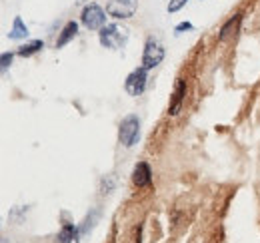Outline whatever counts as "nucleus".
I'll return each mask as SVG.
<instances>
[{"mask_svg":"<svg viewBox=\"0 0 260 243\" xmlns=\"http://www.w3.org/2000/svg\"><path fill=\"white\" fill-rule=\"evenodd\" d=\"M98 40L108 50H120L128 40V30L120 24H106L98 30Z\"/></svg>","mask_w":260,"mask_h":243,"instance_id":"obj_1","label":"nucleus"},{"mask_svg":"<svg viewBox=\"0 0 260 243\" xmlns=\"http://www.w3.org/2000/svg\"><path fill=\"white\" fill-rule=\"evenodd\" d=\"M140 138V120L138 116L128 114L124 116L120 126H118V142L124 146V148H132Z\"/></svg>","mask_w":260,"mask_h":243,"instance_id":"obj_2","label":"nucleus"},{"mask_svg":"<svg viewBox=\"0 0 260 243\" xmlns=\"http://www.w3.org/2000/svg\"><path fill=\"white\" fill-rule=\"evenodd\" d=\"M164 60V46L156 36H148L146 44H144V52H142V66L146 70H154L158 64Z\"/></svg>","mask_w":260,"mask_h":243,"instance_id":"obj_3","label":"nucleus"},{"mask_svg":"<svg viewBox=\"0 0 260 243\" xmlns=\"http://www.w3.org/2000/svg\"><path fill=\"white\" fill-rule=\"evenodd\" d=\"M80 22L88 28V30H100L102 26H106V12L98 6L96 2H90L82 8L80 14Z\"/></svg>","mask_w":260,"mask_h":243,"instance_id":"obj_4","label":"nucleus"},{"mask_svg":"<svg viewBox=\"0 0 260 243\" xmlns=\"http://www.w3.org/2000/svg\"><path fill=\"white\" fill-rule=\"evenodd\" d=\"M138 0H110L106 4V14L116 20H126L136 14Z\"/></svg>","mask_w":260,"mask_h":243,"instance_id":"obj_5","label":"nucleus"},{"mask_svg":"<svg viewBox=\"0 0 260 243\" xmlns=\"http://www.w3.org/2000/svg\"><path fill=\"white\" fill-rule=\"evenodd\" d=\"M146 82H148V70L144 66H140V68L132 70L128 74V78L124 82V88H126L130 96L136 98V96H140L142 92L146 90Z\"/></svg>","mask_w":260,"mask_h":243,"instance_id":"obj_6","label":"nucleus"},{"mask_svg":"<svg viewBox=\"0 0 260 243\" xmlns=\"http://www.w3.org/2000/svg\"><path fill=\"white\" fill-rule=\"evenodd\" d=\"M184 96H186V82L182 78L176 80V86L174 92L170 96V106H168V114L170 116H176L180 110H182V104H184Z\"/></svg>","mask_w":260,"mask_h":243,"instance_id":"obj_7","label":"nucleus"},{"mask_svg":"<svg viewBox=\"0 0 260 243\" xmlns=\"http://www.w3.org/2000/svg\"><path fill=\"white\" fill-rule=\"evenodd\" d=\"M132 183L136 187H148L152 185V170L146 161H138L132 170Z\"/></svg>","mask_w":260,"mask_h":243,"instance_id":"obj_8","label":"nucleus"},{"mask_svg":"<svg viewBox=\"0 0 260 243\" xmlns=\"http://www.w3.org/2000/svg\"><path fill=\"white\" fill-rule=\"evenodd\" d=\"M240 22H242V14H234L230 20H226L220 28V34H218V40L220 42H226L230 38H234L238 30H240Z\"/></svg>","mask_w":260,"mask_h":243,"instance_id":"obj_9","label":"nucleus"},{"mask_svg":"<svg viewBox=\"0 0 260 243\" xmlns=\"http://www.w3.org/2000/svg\"><path fill=\"white\" fill-rule=\"evenodd\" d=\"M76 34H78V22H76V20L66 22L64 28L60 30L58 38H56V48H62V46H66L70 40H74V38H76Z\"/></svg>","mask_w":260,"mask_h":243,"instance_id":"obj_10","label":"nucleus"},{"mask_svg":"<svg viewBox=\"0 0 260 243\" xmlns=\"http://www.w3.org/2000/svg\"><path fill=\"white\" fill-rule=\"evenodd\" d=\"M80 229L74 225V223H64L60 233H58V243H78V237H80Z\"/></svg>","mask_w":260,"mask_h":243,"instance_id":"obj_11","label":"nucleus"},{"mask_svg":"<svg viewBox=\"0 0 260 243\" xmlns=\"http://www.w3.org/2000/svg\"><path fill=\"white\" fill-rule=\"evenodd\" d=\"M8 38H10V40H24V38H28V28H26V24L22 22L20 16L14 18L12 28L8 32Z\"/></svg>","mask_w":260,"mask_h":243,"instance_id":"obj_12","label":"nucleus"},{"mask_svg":"<svg viewBox=\"0 0 260 243\" xmlns=\"http://www.w3.org/2000/svg\"><path fill=\"white\" fill-rule=\"evenodd\" d=\"M42 48H44V42H42V40H32V42H26L24 46H20L16 54L22 56V58H30L36 52H40Z\"/></svg>","mask_w":260,"mask_h":243,"instance_id":"obj_13","label":"nucleus"},{"mask_svg":"<svg viewBox=\"0 0 260 243\" xmlns=\"http://www.w3.org/2000/svg\"><path fill=\"white\" fill-rule=\"evenodd\" d=\"M96 219H98V212H92L86 219H84V225L80 227V233H82V235H86V233H88V229L94 225V221H96Z\"/></svg>","mask_w":260,"mask_h":243,"instance_id":"obj_14","label":"nucleus"},{"mask_svg":"<svg viewBox=\"0 0 260 243\" xmlns=\"http://www.w3.org/2000/svg\"><path fill=\"white\" fill-rule=\"evenodd\" d=\"M186 2H188V0H170V4H168V8H166V10H168L170 14H174V12H178L180 8H184V6H186Z\"/></svg>","mask_w":260,"mask_h":243,"instance_id":"obj_15","label":"nucleus"},{"mask_svg":"<svg viewBox=\"0 0 260 243\" xmlns=\"http://www.w3.org/2000/svg\"><path fill=\"white\" fill-rule=\"evenodd\" d=\"M12 60H14V54H10V52H4V54H2V58H0L2 72H6V70H8V66L12 64Z\"/></svg>","mask_w":260,"mask_h":243,"instance_id":"obj_16","label":"nucleus"},{"mask_svg":"<svg viewBox=\"0 0 260 243\" xmlns=\"http://www.w3.org/2000/svg\"><path fill=\"white\" fill-rule=\"evenodd\" d=\"M114 187V178L108 176V183H106V178L102 180V193H110V189Z\"/></svg>","mask_w":260,"mask_h":243,"instance_id":"obj_17","label":"nucleus"},{"mask_svg":"<svg viewBox=\"0 0 260 243\" xmlns=\"http://www.w3.org/2000/svg\"><path fill=\"white\" fill-rule=\"evenodd\" d=\"M192 28H194V26H192L190 22H180V24H178V26L174 28V32H176V34H180V32H184V30H192Z\"/></svg>","mask_w":260,"mask_h":243,"instance_id":"obj_18","label":"nucleus"}]
</instances>
